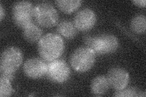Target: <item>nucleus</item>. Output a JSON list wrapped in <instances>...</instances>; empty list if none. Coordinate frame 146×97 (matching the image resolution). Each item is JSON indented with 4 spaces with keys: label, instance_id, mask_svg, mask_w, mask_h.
<instances>
[{
    "label": "nucleus",
    "instance_id": "nucleus-1",
    "mask_svg": "<svg viewBox=\"0 0 146 97\" xmlns=\"http://www.w3.org/2000/svg\"><path fill=\"white\" fill-rule=\"evenodd\" d=\"M65 44L60 35L49 33L40 39L37 44L38 52L44 60L52 61L60 57L63 53Z\"/></svg>",
    "mask_w": 146,
    "mask_h": 97
},
{
    "label": "nucleus",
    "instance_id": "nucleus-2",
    "mask_svg": "<svg viewBox=\"0 0 146 97\" xmlns=\"http://www.w3.org/2000/svg\"><path fill=\"white\" fill-rule=\"evenodd\" d=\"M23 62L21 50L16 47H9L2 52L0 61L1 76L12 80L14 73L19 68Z\"/></svg>",
    "mask_w": 146,
    "mask_h": 97
},
{
    "label": "nucleus",
    "instance_id": "nucleus-3",
    "mask_svg": "<svg viewBox=\"0 0 146 97\" xmlns=\"http://www.w3.org/2000/svg\"><path fill=\"white\" fill-rule=\"evenodd\" d=\"M87 47L92 49L98 55L113 53L119 46L117 38L111 34H102L99 36H86L84 38Z\"/></svg>",
    "mask_w": 146,
    "mask_h": 97
},
{
    "label": "nucleus",
    "instance_id": "nucleus-4",
    "mask_svg": "<svg viewBox=\"0 0 146 97\" xmlns=\"http://www.w3.org/2000/svg\"><path fill=\"white\" fill-rule=\"evenodd\" d=\"M95 61L96 53L87 46H82L76 49L70 58L72 67L79 72L89 71L94 66Z\"/></svg>",
    "mask_w": 146,
    "mask_h": 97
},
{
    "label": "nucleus",
    "instance_id": "nucleus-5",
    "mask_svg": "<svg viewBox=\"0 0 146 97\" xmlns=\"http://www.w3.org/2000/svg\"><path fill=\"white\" fill-rule=\"evenodd\" d=\"M34 17L36 22L44 27L56 26L58 21L56 9L48 3H41L35 5L34 8Z\"/></svg>",
    "mask_w": 146,
    "mask_h": 97
},
{
    "label": "nucleus",
    "instance_id": "nucleus-6",
    "mask_svg": "<svg viewBox=\"0 0 146 97\" xmlns=\"http://www.w3.org/2000/svg\"><path fill=\"white\" fill-rule=\"evenodd\" d=\"M34 7L28 1H17L12 7V18L15 24L24 29L33 23Z\"/></svg>",
    "mask_w": 146,
    "mask_h": 97
},
{
    "label": "nucleus",
    "instance_id": "nucleus-7",
    "mask_svg": "<svg viewBox=\"0 0 146 97\" xmlns=\"http://www.w3.org/2000/svg\"><path fill=\"white\" fill-rule=\"evenodd\" d=\"M49 79L54 82L62 83L67 81L71 75L68 64L62 59H55L47 65L46 73Z\"/></svg>",
    "mask_w": 146,
    "mask_h": 97
},
{
    "label": "nucleus",
    "instance_id": "nucleus-8",
    "mask_svg": "<svg viewBox=\"0 0 146 97\" xmlns=\"http://www.w3.org/2000/svg\"><path fill=\"white\" fill-rule=\"evenodd\" d=\"M107 79L110 86L114 89L119 90L127 87L129 82V74L124 69L119 67H114L110 69Z\"/></svg>",
    "mask_w": 146,
    "mask_h": 97
},
{
    "label": "nucleus",
    "instance_id": "nucleus-9",
    "mask_svg": "<svg viewBox=\"0 0 146 97\" xmlns=\"http://www.w3.org/2000/svg\"><path fill=\"white\" fill-rule=\"evenodd\" d=\"M47 65L42 59L32 58L26 60L23 68L27 77L33 79H38L46 73Z\"/></svg>",
    "mask_w": 146,
    "mask_h": 97
},
{
    "label": "nucleus",
    "instance_id": "nucleus-10",
    "mask_svg": "<svg viewBox=\"0 0 146 97\" xmlns=\"http://www.w3.org/2000/svg\"><path fill=\"white\" fill-rule=\"evenodd\" d=\"M96 22V16L94 12L90 8H85L76 13L74 24L77 29L80 31H87L94 26Z\"/></svg>",
    "mask_w": 146,
    "mask_h": 97
},
{
    "label": "nucleus",
    "instance_id": "nucleus-11",
    "mask_svg": "<svg viewBox=\"0 0 146 97\" xmlns=\"http://www.w3.org/2000/svg\"><path fill=\"white\" fill-rule=\"evenodd\" d=\"M110 84L107 77L99 75L94 78L91 83V91L96 96H102L106 94L109 89Z\"/></svg>",
    "mask_w": 146,
    "mask_h": 97
},
{
    "label": "nucleus",
    "instance_id": "nucleus-12",
    "mask_svg": "<svg viewBox=\"0 0 146 97\" xmlns=\"http://www.w3.org/2000/svg\"><path fill=\"white\" fill-rule=\"evenodd\" d=\"M57 30L58 34L68 39L73 38L77 34V29L74 24L68 20L59 22L57 26Z\"/></svg>",
    "mask_w": 146,
    "mask_h": 97
},
{
    "label": "nucleus",
    "instance_id": "nucleus-13",
    "mask_svg": "<svg viewBox=\"0 0 146 97\" xmlns=\"http://www.w3.org/2000/svg\"><path fill=\"white\" fill-rule=\"evenodd\" d=\"M23 36L25 39L29 43H35L42 38V30L36 24L32 23L23 29Z\"/></svg>",
    "mask_w": 146,
    "mask_h": 97
},
{
    "label": "nucleus",
    "instance_id": "nucleus-14",
    "mask_svg": "<svg viewBox=\"0 0 146 97\" xmlns=\"http://www.w3.org/2000/svg\"><path fill=\"white\" fill-rule=\"evenodd\" d=\"M55 3L60 10L66 13L75 11L82 4L80 0H57Z\"/></svg>",
    "mask_w": 146,
    "mask_h": 97
},
{
    "label": "nucleus",
    "instance_id": "nucleus-15",
    "mask_svg": "<svg viewBox=\"0 0 146 97\" xmlns=\"http://www.w3.org/2000/svg\"><path fill=\"white\" fill-rule=\"evenodd\" d=\"M131 29L136 34L144 33L146 29V18L144 15L135 16L131 21Z\"/></svg>",
    "mask_w": 146,
    "mask_h": 97
},
{
    "label": "nucleus",
    "instance_id": "nucleus-16",
    "mask_svg": "<svg viewBox=\"0 0 146 97\" xmlns=\"http://www.w3.org/2000/svg\"><path fill=\"white\" fill-rule=\"evenodd\" d=\"M145 91L141 90L135 87H131L128 88L125 87L123 89L116 90L114 96L119 97H145Z\"/></svg>",
    "mask_w": 146,
    "mask_h": 97
},
{
    "label": "nucleus",
    "instance_id": "nucleus-17",
    "mask_svg": "<svg viewBox=\"0 0 146 97\" xmlns=\"http://www.w3.org/2000/svg\"><path fill=\"white\" fill-rule=\"evenodd\" d=\"M10 81L3 76L0 77V96L1 97L9 96L12 94L13 90Z\"/></svg>",
    "mask_w": 146,
    "mask_h": 97
},
{
    "label": "nucleus",
    "instance_id": "nucleus-18",
    "mask_svg": "<svg viewBox=\"0 0 146 97\" xmlns=\"http://www.w3.org/2000/svg\"><path fill=\"white\" fill-rule=\"evenodd\" d=\"M132 3L136 6L141 7H144L145 6V0H134Z\"/></svg>",
    "mask_w": 146,
    "mask_h": 97
},
{
    "label": "nucleus",
    "instance_id": "nucleus-19",
    "mask_svg": "<svg viewBox=\"0 0 146 97\" xmlns=\"http://www.w3.org/2000/svg\"><path fill=\"white\" fill-rule=\"evenodd\" d=\"M4 15V9H3L2 4H0V19H1V21H2Z\"/></svg>",
    "mask_w": 146,
    "mask_h": 97
}]
</instances>
